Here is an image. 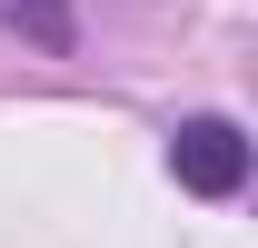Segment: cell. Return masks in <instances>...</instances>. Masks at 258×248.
I'll list each match as a JSON object with an SVG mask.
<instances>
[{
  "label": "cell",
  "instance_id": "2",
  "mask_svg": "<svg viewBox=\"0 0 258 248\" xmlns=\"http://www.w3.org/2000/svg\"><path fill=\"white\" fill-rule=\"evenodd\" d=\"M0 30H20L30 50H70L80 40V10L70 0H0Z\"/></svg>",
  "mask_w": 258,
  "mask_h": 248
},
{
  "label": "cell",
  "instance_id": "1",
  "mask_svg": "<svg viewBox=\"0 0 258 248\" xmlns=\"http://www.w3.org/2000/svg\"><path fill=\"white\" fill-rule=\"evenodd\" d=\"M169 179L199 199H238L248 189V129L238 119H179L169 129Z\"/></svg>",
  "mask_w": 258,
  "mask_h": 248
}]
</instances>
